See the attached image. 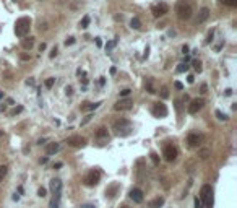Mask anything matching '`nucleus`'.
Listing matches in <instances>:
<instances>
[{
	"label": "nucleus",
	"instance_id": "f257e3e1",
	"mask_svg": "<svg viewBox=\"0 0 237 208\" xmlns=\"http://www.w3.org/2000/svg\"><path fill=\"white\" fill-rule=\"evenodd\" d=\"M30 28H31V18L21 16V18H18L16 23H15V34L23 37V36H26L28 31H30Z\"/></svg>",
	"mask_w": 237,
	"mask_h": 208
},
{
	"label": "nucleus",
	"instance_id": "f03ea898",
	"mask_svg": "<svg viewBox=\"0 0 237 208\" xmlns=\"http://www.w3.org/2000/svg\"><path fill=\"white\" fill-rule=\"evenodd\" d=\"M200 202L203 203L202 208H211L213 206V187L211 185H203L200 190Z\"/></svg>",
	"mask_w": 237,
	"mask_h": 208
},
{
	"label": "nucleus",
	"instance_id": "7ed1b4c3",
	"mask_svg": "<svg viewBox=\"0 0 237 208\" xmlns=\"http://www.w3.org/2000/svg\"><path fill=\"white\" fill-rule=\"evenodd\" d=\"M175 13H177V16L180 18V20H188V18L192 16L193 10H192V7L188 5L187 2L180 0V2H177V5H175Z\"/></svg>",
	"mask_w": 237,
	"mask_h": 208
},
{
	"label": "nucleus",
	"instance_id": "20e7f679",
	"mask_svg": "<svg viewBox=\"0 0 237 208\" xmlns=\"http://www.w3.org/2000/svg\"><path fill=\"white\" fill-rule=\"evenodd\" d=\"M114 129L117 130V135L127 137V135H130V132H132V124H130V120H127V119H120V120H117L116 124H114Z\"/></svg>",
	"mask_w": 237,
	"mask_h": 208
},
{
	"label": "nucleus",
	"instance_id": "39448f33",
	"mask_svg": "<svg viewBox=\"0 0 237 208\" xmlns=\"http://www.w3.org/2000/svg\"><path fill=\"white\" fill-rule=\"evenodd\" d=\"M99 179H101V172L98 171V169H93V171L88 172V176L84 177V182H86V185L93 187V185H96L99 182Z\"/></svg>",
	"mask_w": 237,
	"mask_h": 208
},
{
	"label": "nucleus",
	"instance_id": "423d86ee",
	"mask_svg": "<svg viewBox=\"0 0 237 208\" xmlns=\"http://www.w3.org/2000/svg\"><path fill=\"white\" fill-rule=\"evenodd\" d=\"M163 155H164L166 161H174V159L177 158V155H179V151H177V148H175L174 145H166Z\"/></svg>",
	"mask_w": 237,
	"mask_h": 208
},
{
	"label": "nucleus",
	"instance_id": "0eeeda50",
	"mask_svg": "<svg viewBox=\"0 0 237 208\" xmlns=\"http://www.w3.org/2000/svg\"><path fill=\"white\" fill-rule=\"evenodd\" d=\"M167 12H169V7H167V3H164V2L156 3V5H153V8H151V13H153L156 18H159V16L166 15Z\"/></svg>",
	"mask_w": 237,
	"mask_h": 208
},
{
	"label": "nucleus",
	"instance_id": "6e6552de",
	"mask_svg": "<svg viewBox=\"0 0 237 208\" xmlns=\"http://www.w3.org/2000/svg\"><path fill=\"white\" fill-rule=\"evenodd\" d=\"M67 143H68L70 146H73V148H80V146L86 145V138H83V137H80V135H73V137L67 138Z\"/></svg>",
	"mask_w": 237,
	"mask_h": 208
},
{
	"label": "nucleus",
	"instance_id": "1a4fd4ad",
	"mask_svg": "<svg viewBox=\"0 0 237 208\" xmlns=\"http://www.w3.org/2000/svg\"><path fill=\"white\" fill-rule=\"evenodd\" d=\"M203 106H205V101H203L202 98H200V99L197 98V99H193L190 104H188V112H190V114H197V112L200 111Z\"/></svg>",
	"mask_w": 237,
	"mask_h": 208
},
{
	"label": "nucleus",
	"instance_id": "9d476101",
	"mask_svg": "<svg viewBox=\"0 0 237 208\" xmlns=\"http://www.w3.org/2000/svg\"><path fill=\"white\" fill-rule=\"evenodd\" d=\"M153 114L156 117H166L167 116V107H166V104L163 102H156L154 106H153Z\"/></svg>",
	"mask_w": 237,
	"mask_h": 208
},
{
	"label": "nucleus",
	"instance_id": "9b49d317",
	"mask_svg": "<svg viewBox=\"0 0 237 208\" xmlns=\"http://www.w3.org/2000/svg\"><path fill=\"white\" fill-rule=\"evenodd\" d=\"M128 195H130V198L135 203H141V202H143V192H141L140 189H132Z\"/></svg>",
	"mask_w": 237,
	"mask_h": 208
},
{
	"label": "nucleus",
	"instance_id": "f8f14e48",
	"mask_svg": "<svg viewBox=\"0 0 237 208\" xmlns=\"http://www.w3.org/2000/svg\"><path fill=\"white\" fill-rule=\"evenodd\" d=\"M202 140H203L202 135H198V134H190V135L187 137V143L190 145V146H198V145L202 143Z\"/></svg>",
	"mask_w": 237,
	"mask_h": 208
},
{
	"label": "nucleus",
	"instance_id": "ddd939ff",
	"mask_svg": "<svg viewBox=\"0 0 237 208\" xmlns=\"http://www.w3.org/2000/svg\"><path fill=\"white\" fill-rule=\"evenodd\" d=\"M132 104H133V102H132L130 99H120L116 106H114V109H116V111H127V109L132 107Z\"/></svg>",
	"mask_w": 237,
	"mask_h": 208
},
{
	"label": "nucleus",
	"instance_id": "4468645a",
	"mask_svg": "<svg viewBox=\"0 0 237 208\" xmlns=\"http://www.w3.org/2000/svg\"><path fill=\"white\" fill-rule=\"evenodd\" d=\"M51 190H52V194H62V181L60 179H52L51 181Z\"/></svg>",
	"mask_w": 237,
	"mask_h": 208
},
{
	"label": "nucleus",
	"instance_id": "2eb2a0df",
	"mask_svg": "<svg viewBox=\"0 0 237 208\" xmlns=\"http://www.w3.org/2000/svg\"><path fill=\"white\" fill-rule=\"evenodd\" d=\"M59 150H60V145H59V143H47V145H46V153H47V155H55Z\"/></svg>",
	"mask_w": 237,
	"mask_h": 208
},
{
	"label": "nucleus",
	"instance_id": "dca6fc26",
	"mask_svg": "<svg viewBox=\"0 0 237 208\" xmlns=\"http://www.w3.org/2000/svg\"><path fill=\"white\" fill-rule=\"evenodd\" d=\"M60 198H62V194H54V197L51 198L49 208H59L60 206Z\"/></svg>",
	"mask_w": 237,
	"mask_h": 208
},
{
	"label": "nucleus",
	"instance_id": "f3484780",
	"mask_svg": "<svg viewBox=\"0 0 237 208\" xmlns=\"http://www.w3.org/2000/svg\"><path fill=\"white\" fill-rule=\"evenodd\" d=\"M163 205H164V198L163 197H158V198H154V200H151L148 206L149 208H161Z\"/></svg>",
	"mask_w": 237,
	"mask_h": 208
},
{
	"label": "nucleus",
	"instance_id": "a211bd4d",
	"mask_svg": "<svg viewBox=\"0 0 237 208\" xmlns=\"http://www.w3.org/2000/svg\"><path fill=\"white\" fill-rule=\"evenodd\" d=\"M208 16H210V8H206V7L202 8L200 13H198V23H203Z\"/></svg>",
	"mask_w": 237,
	"mask_h": 208
},
{
	"label": "nucleus",
	"instance_id": "6ab92c4d",
	"mask_svg": "<svg viewBox=\"0 0 237 208\" xmlns=\"http://www.w3.org/2000/svg\"><path fill=\"white\" fill-rule=\"evenodd\" d=\"M101 106V102H83V106H81V111H94V109H98Z\"/></svg>",
	"mask_w": 237,
	"mask_h": 208
},
{
	"label": "nucleus",
	"instance_id": "aec40b11",
	"mask_svg": "<svg viewBox=\"0 0 237 208\" xmlns=\"http://www.w3.org/2000/svg\"><path fill=\"white\" fill-rule=\"evenodd\" d=\"M21 46H23V49H31V47L34 46V37H24V39L21 41Z\"/></svg>",
	"mask_w": 237,
	"mask_h": 208
},
{
	"label": "nucleus",
	"instance_id": "412c9836",
	"mask_svg": "<svg viewBox=\"0 0 237 208\" xmlns=\"http://www.w3.org/2000/svg\"><path fill=\"white\" fill-rule=\"evenodd\" d=\"M130 28H133V30H140L141 28V23L138 18H132V21H130Z\"/></svg>",
	"mask_w": 237,
	"mask_h": 208
},
{
	"label": "nucleus",
	"instance_id": "4be33fe9",
	"mask_svg": "<svg viewBox=\"0 0 237 208\" xmlns=\"http://www.w3.org/2000/svg\"><path fill=\"white\" fill-rule=\"evenodd\" d=\"M149 158H151V161H153L154 166H159V156H158V153L151 151V153H149Z\"/></svg>",
	"mask_w": 237,
	"mask_h": 208
},
{
	"label": "nucleus",
	"instance_id": "5701e85b",
	"mask_svg": "<svg viewBox=\"0 0 237 208\" xmlns=\"http://www.w3.org/2000/svg\"><path fill=\"white\" fill-rule=\"evenodd\" d=\"M145 88H146V91H148L149 94H154V93H156V90L153 88V85H151V80H146V83H145Z\"/></svg>",
	"mask_w": 237,
	"mask_h": 208
},
{
	"label": "nucleus",
	"instance_id": "b1692460",
	"mask_svg": "<svg viewBox=\"0 0 237 208\" xmlns=\"http://www.w3.org/2000/svg\"><path fill=\"white\" fill-rule=\"evenodd\" d=\"M198 155H200L202 159H208V156H210V150H208V148H202Z\"/></svg>",
	"mask_w": 237,
	"mask_h": 208
},
{
	"label": "nucleus",
	"instance_id": "393cba45",
	"mask_svg": "<svg viewBox=\"0 0 237 208\" xmlns=\"http://www.w3.org/2000/svg\"><path fill=\"white\" fill-rule=\"evenodd\" d=\"M96 137H98V138H104V137H107V130L104 129V127H101V129L96 132Z\"/></svg>",
	"mask_w": 237,
	"mask_h": 208
},
{
	"label": "nucleus",
	"instance_id": "a878e982",
	"mask_svg": "<svg viewBox=\"0 0 237 208\" xmlns=\"http://www.w3.org/2000/svg\"><path fill=\"white\" fill-rule=\"evenodd\" d=\"M116 190H117V185L114 184L110 189H107V190H106V195H107L109 198H112V197H114V194H116Z\"/></svg>",
	"mask_w": 237,
	"mask_h": 208
},
{
	"label": "nucleus",
	"instance_id": "bb28decb",
	"mask_svg": "<svg viewBox=\"0 0 237 208\" xmlns=\"http://www.w3.org/2000/svg\"><path fill=\"white\" fill-rule=\"evenodd\" d=\"M223 5H227V7H235L237 5V0H219Z\"/></svg>",
	"mask_w": 237,
	"mask_h": 208
},
{
	"label": "nucleus",
	"instance_id": "cd10ccee",
	"mask_svg": "<svg viewBox=\"0 0 237 208\" xmlns=\"http://www.w3.org/2000/svg\"><path fill=\"white\" fill-rule=\"evenodd\" d=\"M188 70V65L184 62V63H179V67H177V72L179 73H184V72H187Z\"/></svg>",
	"mask_w": 237,
	"mask_h": 208
},
{
	"label": "nucleus",
	"instance_id": "c85d7f7f",
	"mask_svg": "<svg viewBox=\"0 0 237 208\" xmlns=\"http://www.w3.org/2000/svg\"><path fill=\"white\" fill-rule=\"evenodd\" d=\"M214 114H216V117L219 119V120H227V119H229V117H227V116L224 114V112H221V111H216Z\"/></svg>",
	"mask_w": 237,
	"mask_h": 208
},
{
	"label": "nucleus",
	"instance_id": "c756f323",
	"mask_svg": "<svg viewBox=\"0 0 237 208\" xmlns=\"http://www.w3.org/2000/svg\"><path fill=\"white\" fill-rule=\"evenodd\" d=\"M5 176H7V166H0V182L3 181Z\"/></svg>",
	"mask_w": 237,
	"mask_h": 208
},
{
	"label": "nucleus",
	"instance_id": "7c9ffc66",
	"mask_svg": "<svg viewBox=\"0 0 237 208\" xmlns=\"http://www.w3.org/2000/svg\"><path fill=\"white\" fill-rule=\"evenodd\" d=\"M193 68H195V70H197L198 73H200V72L203 70V67H202V62H198V60H195V62H193Z\"/></svg>",
	"mask_w": 237,
	"mask_h": 208
},
{
	"label": "nucleus",
	"instance_id": "2f4dec72",
	"mask_svg": "<svg viewBox=\"0 0 237 208\" xmlns=\"http://www.w3.org/2000/svg\"><path fill=\"white\" fill-rule=\"evenodd\" d=\"M88 25H89V16H84L83 20H81V23H80V26L81 28H86Z\"/></svg>",
	"mask_w": 237,
	"mask_h": 208
},
{
	"label": "nucleus",
	"instance_id": "473e14b6",
	"mask_svg": "<svg viewBox=\"0 0 237 208\" xmlns=\"http://www.w3.org/2000/svg\"><path fill=\"white\" fill-rule=\"evenodd\" d=\"M54 83H55V78H47V80H46V86H47V88H52Z\"/></svg>",
	"mask_w": 237,
	"mask_h": 208
},
{
	"label": "nucleus",
	"instance_id": "72a5a7b5",
	"mask_svg": "<svg viewBox=\"0 0 237 208\" xmlns=\"http://www.w3.org/2000/svg\"><path fill=\"white\" fill-rule=\"evenodd\" d=\"M130 91H132V90H128V88L122 90V91H120V98H125V96H128V94H130Z\"/></svg>",
	"mask_w": 237,
	"mask_h": 208
},
{
	"label": "nucleus",
	"instance_id": "f704fd0d",
	"mask_svg": "<svg viewBox=\"0 0 237 208\" xmlns=\"http://www.w3.org/2000/svg\"><path fill=\"white\" fill-rule=\"evenodd\" d=\"M167 96H169V91H167V88L164 86L163 90H161V98H164V99H166Z\"/></svg>",
	"mask_w": 237,
	"mask_h": 208
},
{
	"label": "nucleus",
	"instance_id": "c9c22d12",
	"mask_svg": "<svg viewBox=\"0 0 237 208\" xmlns=\"http://www.w3.org/2000/svg\"><path fill=\"white\" fill-rule=\"evenodd\" d=\"M116 44H117V39H114V41H110V42H109V44L106 46V47H107V51H110V49H112V47H116Z\"/></svg>",
	"mask_w": 237,
	"mask_h": 208
},
{
	"label": "nucleus",
	"instance_id": "e433bc0d",
	"mask_svg": "<svg viewBox=\"0 0 237 208\" xmlns=\"http://www.w3.org/2000/svg\"><path fill=\"white\" fill-rule=\"evenodd\" d=\"M72 44H75V37L73 36H70L67 41H65V46H72Z\"/></svg>",
	"mask_w": 237,
	"mask_h": 208
},
{
	"label": "nucleus",
	"instance_id": "4c0bfd02",
	"mask_svg": "<svg viewBox=\"0 0 237 208\" xmlns=\"http://www.w3.org/2000/svg\"><path fill=\"white\" fill-rule=\"evenodd\" d=\"M37 195H39V197H46V189H44V187H39V190H37Z\"/></svg>",
	"mask_w": 237,
	"mask_h": 208
},
{
	"label": "nucleus",
	"instance_id": "58836bf2",
	"mask_svg": "<svg viewBox=\"0 0 237 208\" xmlns=\"http://www.w3.org/2000/svg\"><path fill=\"white\" fill-rule=\"evenodd\" d=\"M213 34H214V31L211 30L210 33H208V37H206V42H211V41H213Z\"/></svg>",
	"mask_w": 237,
	"mask_h": 208
},
{
	"label": "nucleus",
	"instance_id": "ea45409f",
	"mask_svg": "<svg viewBox=\"0 0 237 208\" xmlns=\"http://www.w3.org/2000/svg\"><path fill=\"white\" fill-rule=\"evenodd\" d=\"M21 111H23V107H21V106H18L16 109H13V111H12V116H16L18 112H21Z\"/></svg>",
	"mask_w": 237,
	"mask_h": 208
},
{
	"label": "nucleus",
	"instance_id": "a19ab883",
	"mask_svg": "<svg viewBox=\"0 0 237 208\" xmlns=\"http://www.w3.org/2000/svg\"><path fill=\"white\" fill-rule=\"evenodd\" d=\"M174 86H175V90H184V85H182L180 81H175Z\"/></svg>",
	"mask_w": 237,
	"mask_h": 208
},
{
	"label": "nucleus",
	"instance_id": "79ce46f5",
	"mask_svg": "<svg viewBox=\"0 0 237 208\" xmlns=\"http://www.w3.org/2000/svg\"><path fill=\"white\" fill-rule=\"evenodd\" d=\"M55 55H57V47H54V49L51 51V54H49V57H51V59H54V57H55Z\"/></svg>",
	"mask_w": 237,
	"mask_h": 208
},
{
	"label": "nucleus",
	"instance_id": "37998d69",
	"mask_svg": "<svg viewBox=\"0 0 237 208\" xmlns=\"http://www.w3.org/2000/svg\"><path fill=\"white\" fill-rule=\"evenodd\" d=\"M65 93H67V96H72L73 88H72V86H67V88H65Z\"/></svg>",
	"mask_w": 237,
	"mask_h": 208
},
{
	"label": "nucleus",
	"instance_id": "c03bdc74",
	"mask_svg": "<svg viewBox=\"0 0 237 208\" xmlns=\"http://www.w3.org/2000/svg\"><path fill=\"white\" fill-rule=\"evenodd\" d=\"M195 206L197 208H202V202H200V198H198V197L195 198Z\"/></svg>",
	"mask_w": 237,
	"mask_h": 208
},
{
	"label": "nucleus",
	"instance_id": "a18cd8bd",
	"mask_svg": "<svg viewBox=\"0 0 237 208\" xmlns=\"http://www.w3.org/2000/svg\"><path fill=\"white\" fill-rule=\"evenodd\" d=\"M187 81H188V83H190V85H192V83L195 81V77H193V75H188V78H187Z\"/></svg>",
	"mask_w": 237,
	"mask_h": 208
},
{
	"label": "nucleus",
	"instance_id": "49530a36",
	"mask_svg": "<svg viewBox=\"0 0 237 208\" xmlns=\"http://www.w3.org/2000/svg\"><path fill=\"white\" fill-rule=\"evenodd\" d=\"M91 117H93V116H86V119H84V120L81 122V125H84V124H88V122L91 120Z\"/></svg>",
	"mask_w": 237,
	"mask_h": 208
},
{
	"label": "nucleus",
	"instance_id": "de8ad7c7",
	"mask_svg": "<svg viewBox=\"0 0 237 208\" xmlns=\"http://www.w3.org/2000/svg\"><path fill=\"white\" fill-rule=\"evenodd\" d=\"M81 208H96V206L91 205V203H86V205H81Z\"/></svg>",
	"mask_w": 237,
	"mask_h": 208
},
{
	"label": "nucleus",
	"instance_id": "09e8293b",
	"mask_svg": "<svg viewBox=\"0 0 237 208\" xmlns=\"http://www.w3.org/2000/svg\"><path fill=\"white\" fill-rule=\"evenodd\" d=\"M182 52H184V54H188V46H182Z\"/></svg>",
	"mask_w": 237,
	"mask_h": 208
},
{
	"label": "nucleus",
	"instance_id": "8fccbe9b",
	"mask_svg": "<svg viewBox=\"0 0 237 208\" xmlns=\"http://www.w3.org/2000/svg\"><path fill=\"white\" fill-rule=\"evenodd\" d=\"M96 46H98V47H101V46H102V41L99 39V37H96Z\"/></svg>",
	"mask_w": 237,
	"mask_h": 208
},
{
	"label": "nucleus",
	"instance_id": "3c124183",
	"mask_svg": "<svg viewBox=\"0 0 237 208\" xmlns=\"http://www.w3.org/2000/svg\"><path fill=\"white\" fill-rule=\"evenodd\" d=\"M47 161H49V158H42V159H41V161H39V163H41V164H46Z\"/></svg>",
	"mask_w": 237,
	"mask_h": 208
},
{
	"label": "nucleus",
	"instance_id": "603ef678",
	"mask_svg": "<svg viewBox=\"0 0 237 208\" xmlns=\"http://www.w3.org/2000/svg\"><path fill=\"white\" fill-rule=\"evenodd\" d=\"M59 167H62V163H55L54 164V169H59Z\"/></svg>",
	"mask_w": 237,
	"mask_h": 208
},
{
	"label": "nucleus",
	"instance_id": "864d4df0",
	"mask_svg": "<svg viewBox=\"0 0 237 208\" xmlns=\"http://www.w3.org/2000/svg\"><path fill=\"white\" fill-rule=\"evenodd\" d=\"M206 90H208L206 85H202V93H206Z\"/></svg>",
	"mask_w": 237,
	"mask_h": 208
},
{
	"label": "nucleus",
	"instance_id": "5fc2aeb1",
	"mask_svg": "<svg viewBox=\"0 0 237 208\" xmlns=\"http://www.w3.org/2000/svg\"><path fill=\"white\" fill-rule=\"evenodd\" d=\"M44 49H46V44H44V42H42V44H41V46H39V51H41V52H42V51H44Z\"/></svg>",
	"mask_w": 237,
	"mask_h": 208
},
{
	"label": "nucleus",
	"instance_id": "6e6d98bb",
	"mask_svg": "<svg viewBox=\"0 0 237 208\" xmlns=\"http://www.w3.org/2000/svg\"><path fill=\"white\" fill-rule=\"evenodd\" d=\"M232 94V90H226V96H231Z\"/></svg>",
	"mask_w": 237,
	"mask_h": 208
},
{
	"label": "nucleus",
	"instance_id": "4d7b16f0",
	"mask_svg": "<svg viewBox=\"0 0 237 208\" xmlns=\"http://www.w3.org/2000/svg\"><path fill=\"white\" fill-rule=\"evenodd\" d=\"M7 107H5V104H2V106H0V112H2V111H5Z\"/></svg>",
	"mask_w": 237,
	"mask_h": 208
},
{
	"label": "nucleus",
	"instance_id": "13d9d810",
	"mask_svg": "<svg viewBox=\"0 0 237 208\" xmlns=\"http://www.w3.org/2000/svg\"><path fill=\"white\" fill-rule=\"evenodd\" d=\"M2 98H3V93H2V91H0V99H2Z\"/></svg>",
	"mask_w": 237,
	"mask_h": 208
},
{
	"label": "nucleus",
	"instance_id": "bf43d9fd",
	"mask_svg": "<svg viewBox=\"0 0 237 208\" xmlns=\"http://www.w3.org/2000/svg\"><path fill=\"white\" fill-rule=\"evenodd\" d=\"M122 208H130V206H122Z\"/></svg>",
	"mask_w": 237,
	"mask_h": 208
},
{
	"label": "nucleus",
	"instance_id": "052dcab7",
	"mask_svg": "<svg viewBox=\"0 0 237 208\" xmlns=\"http://www.w3.org/2000/svg\"><path fill=\"white\" fill-rule=\"evenodd\" d=\"M0 135H2V132H0Z\"/></svg>",
	"mask_w": 237,
	"mask_h": 208
}]
</instances>
